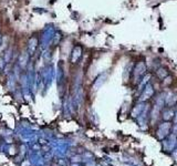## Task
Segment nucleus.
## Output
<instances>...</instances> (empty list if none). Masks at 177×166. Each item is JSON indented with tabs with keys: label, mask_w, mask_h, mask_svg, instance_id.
Masks as SVG:
<instances>
[{
	"label": "nucleus",
	"mask_w": 177,
	"mask_h": 166,
	"mask_svg": "<svg viewBox=\"0 0 177 166\" xmlns=\"http://www.w3.org/2000/svg\"><path fill=\"white\" fill-rule=\"evenodd\" d=\"M153 93H154V90H153V87L148 85V87H146V91L144 92L143 99H148V98H151V96L153 95Z\"/></svg>",
	"instance_id": "4"
},
{
	"label": "nucleus",
	"mask_w": 177,
	"mask_h": 166,
	"mask_svg": "<svg viewBox=\"0 0 177 166\" xmlns=\"http://www.w3.org/2000/svg\"><path fill=\"white\" fill-rule=\"evenodd\" d=\"M177 145V136L174 135V134H170L168 135V140L167 141H164V149L165 151H173Z\"/></svg>",
	"instance_id": "2"
},
{
	"label": "nucleus",
	"mask_w": 177,
	"mask_h": 166,
	"mask_svg": "<svg viewBox=\"0 0 177 166\" xmlns=\"http://www.w3.org/2000/svg\"><path fill=\"white\" fill-rule=\"evenodd\" d=\"M174 121H175V123L177 124V113L175 114V116H174Z\"/></svg>",
	"instance_id": "6"
},
{
	"label": "nucleus",
	"mask_w": 177,
	"mask_h": 166,
	"mask_svg": "<svg viewBox=\"0 0 177 166\" xmlns=\"http://www.w3.org/2000/svg\"><path fill=\"white\" fill-rule=\"evenodd\" d=\"M173 134H174V135H176V136H177V124L176 125H175V126H174V129H173Z\"/></svg>",
	"instance_id": "5"
},
{
	"label": "nucleus",
	"mask_w": 177,
	"mask_h": 166,
	"mask_svg": "<svg viewBox=\"0 0 177 166\" xmlns=\"http://www.w3.org/2000/svg\"><path fill=\"white\" fill-rule=\"evenodd\" d=\"M173 117H174V112L172 110H167V111H165L164 114H163V119H164L165 121L172 120Z\"/></svg>",
	"instance_id": "3"
},
{
	"label": "nucleus",
	"mask_w": 177,
	"mask_h": 166,
	"mask_svg": "<svg viewBox=\"0 0 177 166\" xmlns=\"http://www.w3.org/2000/svg\"><path fill=\"white\" fill-rule=\"evenodd\" d=\"M169 131H170V124H169L168 122L162 123L160 125L158 130H157V137L160 140H164L165 137L169 135Z\"/></svg>",
	"instance_id": "1"
}]
</instances>
